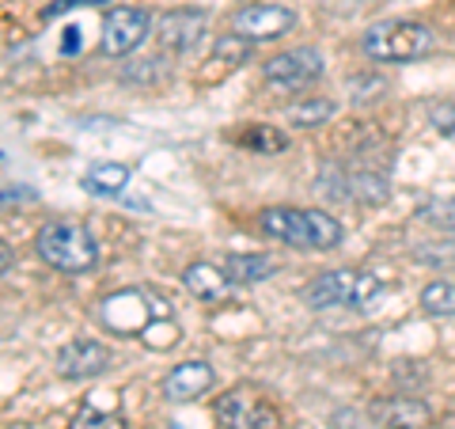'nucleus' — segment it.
<instances>
[{"mask_svg":"<svg viewBox=\"0 0 455 429\" xmlns=\"http://www.w3.org/2000/svg\"><path fill=\"white\" fill-rule=\"evenodd\" d=\"M259 228L269 239H281L289 247H300V251H331L341 243L346 228H341L331 213H319V209H289V206H274V209H262Z\"/></svg>","mask_w":455,"mask_h":429,"instance_id":"f257e3e1","label":"nucleus"},{"mask_svg":"<svg viewBox=\"0 0 455 429\" xmlns=\"http://www.w3.org/2000/svg\"><path fill=\"white\" fill-rule=\"evenodd\" d=\"M361 50L372 61H387V65L418 61V57H429L436 50V31L418 20H383L364 31Z\"/></svg>","mask_w":455,"mask_h":429,"instance_id":"f03ea898","label":"nucleus"},{"mask_svg":"<svg viewBox=\"0 0 455 429\" xmlns=\"http://www.w3.org/2000/svg\"><path fill=\"white\" fill-rule=\"evenodd\" d=\"M38 255L61 274H88L99 263V243L76 221H50L38 232Z\"/></svg>","mask_w":455,"mask_h":429,"instance_id":"7ed1b4c3","label":"nucleus"},{"mask_svg":"<svg viewBox=\"0 0 455 429\" xmlns=\"http://www.w3.org/2000/svg\"><path fill=\"white\" fill-rule=\"evenodd\" d=\"M383 293V281L364 270H326L315 281H307L304 300L307 308L326 312V308H368Z\"/></svg>","mask_w":455,"mask_h":429,"instance_id":"20e7f679","label":"nucleus"},{"mask_svg":"<svg viewBox=\"0 0 455 429\" xmlns=\"http://www.w3.org/2000/svg\"><path fill=\"white\" fill-rule=\"evenodd\" d=\"M217 422L224 429H281V410L269 403V395L259 392L254 384H235V388H228L217 407Z\"/></svg>","mask_w":455,"mask_h":429,"instance_id":"39448f33","label":"nucleus"},{"mask_svg":"<svg viewBox=\"0 0 455 429\" xmlns=\"http://www.w3.org/2000/svg\"><path fill=\"white\" fill-rule=\"evenodd\" d=\"M323 69H326L323 53L311 50V46H300V50L269 57L262 65V80H266L269 92H300L323 77Z\"/></svg>","mask_w":455,"mask_h":429,"instance_id":"423d86ee","label":"nucleus"},{"mask_svg":"<svg viewBox=\"0 0 455 429\" xmlns=\"http://www.w3.org/2000/svg\"><path fill=\"white\" fill-rule=\"evenodd\" d=\"M152 31V20L145 8H110L107 20H103V38H99V46H103L107 57H130L140 42L148 38Z\"/></svg>","mask_w":455,"mask_h":429,"instance_id":"0eeeda50","label":"nucleus"},{"mask_svg":"<svg viewBox=\"0 0 455 429\" xmlns=\"http://www.w3.org/2000/svg\"><path fill=\"white\" fill-rule=\"evenodd\" d=\"M296 27V12L284 4H247L232 16V31L247 42H277Z\"/></svg>","mask_w":455,"mask_h":429,"instance_id":"6e6552de","label":"nucleus"},{"mask_svg":"<svg viewBox=\"0 0 455 429\" xmlns=\"http://www.w3.org/2000/svg\"><path fill=\"white\" fill-rule=\"evenodd\" d=\"M110 368V350L95 338H73L57 350V376L61 380H92Z\"/></svg>","mask_w":455,"mask_h":429,"instance_id":"1a4fd4ad","label":"nucleus"},{"mask_svg":"<svg viewBox=\"0 0 455 429\" xmlns=\"http://www.w3.org/2000/svg\"><path fill=\"white\" fill-rule=\"evenodd\" d=\"M103 323H107V331L114 335H122V338H137L140 331H145V323L152 320V308H148V300L145 293H137V289H122V293H114L103 300Z\"/></svg>","mask_w":455,"mask_h":429,"instance_id":"9d476101","label":"nucleus"},{"mask_svg":"<svg viewBox=\"0 0 455 429\" xmlns=\"http://www.w3.org/2000/svg\"><path fill=\"white\" fill-rule=\"evenodd\" d=\"M205 23H209V16H205L202 8H171L167 16L160 20V42H164V50H171V53L194 50L197 42H202V35H205Z\"/></svg>","mask_w":455,"mask_h":429,"instance_id":"9b49d317","label":"nucleus"},{"mask_svg":"<svg viewBox=\"0 0 455 429\" xmlns=\"http://www.w3.org/2000/svg\"><path fill=\"white\" fill-rule=\"evenodd\" d=\"M372 418L383 429H429L433 425V410L414 395H391L372 403Z\"/></svg>","mask_w":455,"mask_h":429,"instance_id":"f8f14e48","label":"nucleus"},{"mask_svg":"<svg viewBox=\"0 0 455 429\" xmlns=\"http://www.w3.org/2000/svg\"><path fill=\"white\" fill-rule=\"evenodd\" d=\"M212 384H217V373H212L209 361H182L167 373L164 380V395L171 399V403H190V399L205 395Z\"/></svg>","mask_w":455,"mask_h":429,"instance_id":"ddd939ff","label":"nucleus"},{"mask_svg":"<svg viewBox=\"0 0 455 429\" xmlns=\"http://www.w3.org/2000/svg\"><path fill=\"white\" fill-rule=\"evenodd\" d=\"M182 285L187 293L205 300V304H220V300L232 296V278L224 274V266H212V263H190L187 274H182Z\"/></svg>","mask_w":455,"mask_h":429,"instance_id":"4468645a","label":"nucleus"},{"mask_svg":"<svg viewBox=\"0 0 455 429\" xmlns=\"http://www.w3.org/2000/svg\"><path fill=\"white\" fill-rule=\"evenodd\" d=\"M80 187L95 198H118L125 187H130V167L125 164H95V167L84 171Z\"/></svg>","mask_w":455,"mask_h":429,"instance_id":"2eb2a0df","label":"nucleus"},{"mask_svg":"<svg viewBox=\"0 0 455 429\" xmlns=\"http://www.w3.org/2000/svg\"><path fill=\"white\" fill-rule=\"evenodd\" d=\"M224 274L235 285H259L277 274V263L269 255H228L224 259Z\"/></svg>","mask_w":455,"mask_h":429,"instance_id":"dca6fc26","label":"nucleus"},{"mask_svg":"<svg viewBox=\"0 0 455 429\" xmlns=\"http://www.w3.org/2000/svg\"><path fill=\"white\" fill-rule=\"evenodd\" d=\"M99 395V392H95ZM88 395L80 403V410L73 414V422H68V429H125V418H122V410L118 407H110V410H99V399Z\"/></svg>","mask_w":455,"mask_h":429,"instance_id":"f3484780","label":"nucleus"},{"mask_svg":"<svg viewBox=\"0 0 455 429\" xmlns=\"http://www.w3.org/2000/svg\"><path fill=\"white\" fill-rule=\"evenodd\" d=\"M421 312L433 320H451L455 316V285L451 281H429L421 289Z\"/></svg>","mask_w":455,"mask_h":429,"instance_id":"a211bd4d","label":"nucleus"},{"mask_svg":"<svg viewBox=\"0 0 455 429\" xmlns=\"http://www.w3.org/2000/svg\"><path fill=\"white\" fill-rule=\"evenodd\" d=\"M235 145L262 152V156H277V152H284V145H289V137L281 130H274V125H251V130L235 134Z\"/></svg>","mask_w":455,"mask_h":429,"instance_id":"6ab92c4d","label":"nucleus"},{"mask_svg":"<svg viewBox=\"0 0 455 429\" xmlns=\"http://www.w3.org/2000/svg\"><path fill=\"white\" fill-rule=\"evenodd\" d=\"M334 118V103L331 99H304V103L289 107V125H300V130H315V125Z\"/></svg>","mask_w":455,"mask_h":429,"instance_id":"aec40b11","label":"nucleus"},{"mask_svg":"<svg viewBox=\"0 0 455 429\" xmlns=\"http://www.w3.org/2000/svg\"><path fill=\"white\" fill-rule=\"evenodd\" d=\"M251 46H254V42H247L243 35L228 31V35H220L217 42H212V61H220L228 69H239L251 57Z\"/></svg>","mask_w":455,"mask_h":429,"instance_id":"412c9836","label":"nucleus"},{"mask_svg":"<svg viewBox=\"0 0 455 429\" xmlns=\"http://www.w3.org/2000/svg\"><path fill=\"white\" fill-rule=\"evenodd\" d=\"M140 342H145L148 350H156V353H164V350H171V346H179V338H182V331H179V323L175 320H148L145 323V331L137 335Z\"/></svg>","mask_w":455,"mask_h":429,"instance_id":"4be33fe9","label":"nucleus"},{"mask_svg":"<svg viewBox=\"0 0 455 429\" xmlns=\"http://www.w3.org/2000/svg\"><path fill=\"white\" fill-rule=\"evenodd\" d=\"M421 221L440 224V228H455V198H444V202H425L421 206Z\"/></svg>","mask_w":455,"mask_h":429,"instance_id":"5701e85b","label":"nucleus"},{"mask_svg":"<svg viewBox=\"0 0 455 429\" xmlns=\"http://www.w3.org/2000/svg\"><path fill=\"white\" fill-rule=\"evenodd\" d=\"M429 122H433L436 134L451 137L455 134V103H433L429 107Z\"/></svg>","mask_w":455,"mask_h":429,"instance_id":"b1692460","label":"nucleus"},{"mask_svg":"<svg viewBox=\"0 0 455 429\" xmlns=\"http://www.w3.org/2000/svg\"><path fill=\"white\" fill-rule=\"evenodd\" d=\"M12 270V251H8V243H0V274H8Z\"/></svg>","mask_w":455,"mask_h":429,"instance_id":"393cba45","label":"nucleus"},{"mask_svg":"<svg viewBox=\"0 0 455 429\" xmlns=\"http://www.w3.org/2000/svg\"><path fill=\"white\" fill-rule=\"evenodd\" d=\"M361 4H368V0H361Z\"/></svg>","mask_w":455,"mask_h":429,"instance_id":"a878e982","label":"nucleus"}]
</instances>
